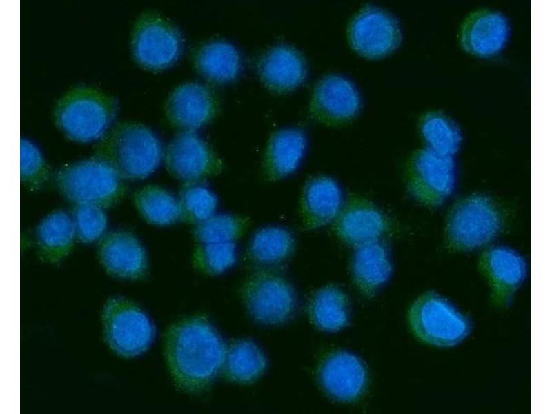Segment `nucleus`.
I'll return each instance as SVG.
<instances>
[{
  "label": "nucleus",
  "instance_id": "f257e3e1",
  "mask_svg": "<svg viewBox=\"0 0 552 414\" xmlns=\"http://www.w3.org/2000/svg\"><path fill=\"white\" fill-rule=\"evenodd\" d=\"M226 347L216 328L196 317L173 325L165 343L168 365L175 383L184 391L208 387L224 366Z\"/></svg>",
  "mask_w": 552,
  "mask_h": 414
},
{
  "label": "nucleus",
  "instance_id": "f03ea898",
  "mask_svg": "<svg viewBox=\"0 0 552 414\" xmlns=\"http://www.w3.org/2000/svg\"><path fill=\"white\" fill-rule=\"evenodd\" d=\"M409 320L419 338L437 346H455L464 339L471 329L469 319L435 293H426L413 303Z\"/></svg>",
  "mask_w": 552,
  "mask_h": 414
},
{
  "label": "nucleus",
  "instance_id": "7ed1b4c3",
  "mask_svg": "<svg viewBox=\"0 0 552 414\" xmlns=\"http://www.w3.org/2000/svg\"><path fill=\"white\" fill-rule=\"evenodd\" d=\"M102 322L107 342L124 357L144 353L155 337V327L149 317L124 297H115L106 302Z\"/></svg>",
  "mask_w": 552,
  "mask_h": 414
},
{
  "label": "nucleus",
  "instance_id": "20e7f679",
  "mask_svg": "<svg viewBox=\"0 0 552 414\" xmlns=\"http://www.w3.org/2000/svg\"><path fill=\"white\" fill-rule=\"evenodd\" d=\"M501 228V218L487 197L475 195L453 210L448 231L454 244L465 250L481 248L492 241Z\"/></svg>",
  "mask_w": 552,
  "mask_h": 414
},
{
  "label": "nucleus",
  "instance_id": "39448f33",
  "mask_svg": "<svg viewBox=\"0 0 552 414\" xmlns=\"http://www.w3.org/2000/svg\"><path fill=\"white\" fill-rule=\"evenodd\" d=\"M58 181L65 195L79 204H99L113 197L120 185L119 171L110 162L90 159L64 168Z\"/></svg>",
  "mask_w": 552,
  "mask_h": 414
},
{
  "label": "nucleus",
  "instance_id": "423d86ee",
  "mask_svg": "<svg viewBox=\"0 0 552 414\" xmlns=\"http://www.w3.org/2000/svg\"><path fill=\"white\" fill-rule=\"evenodd\" d=\"M246 306L255 320L266 325L289 321L297 306L296 293L283 277L262 273L252 277L244 288Z\"/></svg>",
  "mask_w": 552,
  "mask_h": 414
},
{
  "label": "nucleus",
  "instance_id": "0eeeda50",
  "mask_svg": "<svg viewBox=\"0 0 552 414\" xmlns=\"http://www.w3.org/2000/svg\"><path fill=\"white\" fill-rule=\"evenodd\" d=\"M455 184L456 167L453 156L437 153L428 148L417 154L410 184V191L416 200L428 205H440L452 195Z\"/></svg>",
  "mask_w": 552,
  "mask_h": 414
},
{
  "label": "nucleus",
  "instance_id": "6e6552de",
  "mask_svg": "<svg viewBox=\"0 0 552 414\" xmlns=\"http://www.w3.org/2000/svg\"><path fill=\"white\" fill-rule=\"evenodd\" d=\"M118 170L126 177L141 179L150 175L163 157L161 144L148 128L134 125L124 129L115 144Z\"/></svg>",
  "mask_w": 552,
  "mask_h": 414
},
{
  "label": "nucleus",
  "instance_id": "1a4fd4ad",
  "mask_svg": "<svg viewBox=\"0 0 552 414\" xmlns=\"http://www.w3.org/2000/svg\"><path fill=\"white\" fill-rule=\"evenodd\" d=\"M401 30L391 14L375 7L363 10L353 21L350 39L353 48L369 58L382 57L400 43Z\"/></svg>",
  "mask_w": 552,
  "mask_h": 414
},
{
  "label": "nucleus",
  "instance_id": "9d476101",
  "mask_svg": "<svg viewBox=\"0 0 552 414\" xmlns=\"http://www.w3.org/2000/svg\"><path fill=\"white\" fill-rule=\"evenodd\" d=\"M168 170L176 177L193 182L218 168L216 158L206 143L191 130L178 135L166 151Z\"/></svg>",
  "mask_w": 552,
  "mask_h": 414
},
{
  "label": "nucleus",
  "instance_id": "9b49d317",
  "mask_svg": "<svg viewBox=\"0 0 552 414\" xmlns=\"http://www.w3.org/2000/svg\"><path fill=\"white\" fill-rule=\"evenodd\" d=\"M319 380L333 399L351 402L363 393L367 380L366 367L355 355L347 351L332 354L322 364Z\"/></svg>",
  "mask_w": 552,
  "mask_h": 414
},
{
  "label": "nucleus",
  "instance_id": "f8f14e48",
  "mask_svg": "<svg viewBox=\"0 0 552 414\" xmlns=\"http://www.w3.org/2000/svg\"><path fill=\"white\" fill-rule=\"evenodd\" d=\"M511 34L506 17L497 11L483 10L472 14L464 23L460 42L468 52L480 57L497 55Z\"/></svg>",
  "mask_w": 552,
  "mask_h": 414
},
{
  "label": "nucleus",
  "instance_id": "ddd939ff",
  "mask_svg": "<svg viewBox=\"0 0 552 414\" xmlns=\"http://www.w3.org/2000/svg\"><path fill=\"white\" fill-rule=\"evenodd\" d=\"M181 39L172 28L160 22L151 21L137 32L133 42L137 60L153 70L167 68L174 63L181 52Z\"/></svg>",
  "mask_w": 552,
  "mask_h": 414
},
{
  "label": "nucleus",
  "instance_id": "4468645a",
  "mask_svg": "<svg viewBox=\"0 0 552 414\" xmlns=\"http://www.w3.org/2000/svg\"><path fill=\"white\" fill-rule=\"evenodd\" d=\"M59 122L70 139L90 142L100 139L110 123L104 104L92 97H78L68 101L61 110Z\"/></svg>",
  "mask_w": 552,
  "mask_h": 414
},
{
  "label": "nucleus",
  "instance_id": "2eb2a0df",
  "mask_svg": "<svg viewBox=\"0 0 552 414\" xmlns=\"http://www.w3.org/2000/svg\"><path fill=\"white\" fill-rule=\"evenodd\" d=\"M100 256L108 271L119 277H141L147 266L146 251L140 241L126 232H114L103 240Z\"/></svg>",
  "mask_w": 552,
  "mask_h": 414
},
{
  "label": "nucleus",
  "instance_id": "dca6fc26",
  "mask_svg": "<svg viewBox=\"0 0 552 414\" xmlns=\"http://www.w3.org/2000/svg\"><path fill=\"white\" fill-rule=\"evenodd\" d=\"M392 269L388 250L379 239L355 247L351 262L352 276L366 295H374L389 279Z\"/></svg>",
  "mask_w": 552,
  "mask_h": 414
},
{
  "label": "nucleus",
  "instance_id": "f3484780",
  "mask_svg": "<svg viewBox=\"0 0 552 414\" xmlns=\"http://www.w3.org/2000/svg\"><path fill=\"white\" fill-rule=\"evenodd\" d=\"M306 62L295 49L284 45L271 48L259 63V75L270 88L287 91L299 86L306 74Z\"/></svg>",
  "mask_w": 552,
  "mask_h": 414
},
{
  "label": "nucleus",
  "instance_id": "a211bd4d",
  "mask_svg": "<svg viewBox=\"0 0 552 414\" xmlns=\"http://www.w3.org/2000/svg\"><path fill=\"white\" fill-rule=\"evenodd\" d=\"M343 204V193L336 181L328 177L313 178L303 193L306 224L310 228H317L331 222L341 214Z\"/></svg>",
  "mask_w": 552,
  "mask_h": 414
},
{
  "label": "nucleus",
  "instance_id": "6ab92c4d",
  "mask_svg": "<svg viewBox=\"0 0 552 414\" xmlns=\"http://www.w3.org/2000/svg\"><path fill=\"white\" fill-rule=\"evenodd\" d=\"M213 101L209 90L198 83H186L175 90L168 104L175 123L188 130L200 128L213 112Z\"/></svg>",
  "mask_w": 552,
  "mask_h": 414
},
{
  "label": "nucleus",
  "instance_id": "aec40b11",
  "mask_svg": "<svg viewBox=\"0 0 552 414\" xmlns=\"http://www.w3.org/2000/svg\"><path fill=\"white\" fill-rule=\"evenodd\" d=\"M314 100L322 113L338 120L355 116L361 107L360 97L354 84L336 75L319 81L315 89Z\"/></svg>",
  "mask_w": 552,
  "mask_h": 414
},
{
  "label": "nucleus",
  "instance_id": "412c9836",
  "mask_svg": "<svg viewBox=\"0 0 552 414\" xmlns=\"http://www.w3.org/2000/svg\"><path fill=\"white\" fill-rule=\"evenodd\" d=\"M386 226V219L379 210L366 204H358L341 213L337 231L343 241L357 247L379 240Z\"/></svg>",
  "mask_w": 552,
  "mask_h": 414
},
{
  "label": "nucleus",
  "instance_id": "4be33fe9",
  "mask_svg": "<svg viewBox=\"0 0 552 414\" xmlns=\"http://www.w3.org/2000/svg\"><path fill=\"white\" fill-rule=\"evenodd\" d=\"M307 139L303 131L288 128L277 132L271 139L266 155V169L273 179L293 173L306 152Z\"/></svg>",
  "mask_w": 552,
  "mask_h": 414
},
{
  "label": "nucleus",
  "instance_id": "5701e85b",
  "mask_svg": "<svg viewBox=\"0 0 552 414\" xmlns=\"http://www.w3.org/2000/svg\"><path fill=\"white\" fill-rule=\"evenodd\" d=\"M349 300L338 287L328 286L317 290L309 305L313 323L320 329L335 332L349 322Z\"/></svg>",
  "mask_w": 552,
  "mask_h": 414
},
{
  "label": "nucleus",
  "instance_id": "b1692460",
  "mask_svg": "<svg viewBox=\"0 0 552 414\" xmlns=\"http://www.w3.org/2000/svg\"><path fill=\"white\" fill-rule=\"evenodd\" d=\"M200 72L208 79L219 83L235 79L241 68L238 50L226 41H214L201 48L197 56Z\"/></svg>",
  "mask_w": 552,
  "mask_h": 414
},
{
  "label": "nucleus",
  "instance_id": "393cba45",
  "mask_svg": "<svg viewBox=\"0 0 552 414\" xmlns=\"http://www.w3.org/2000/svg\"><path fill=\"white\" fill-rule=\"evenodd\" d=\"M486 266L497 289L502 293H511L524 281L527 265L524 257L506 246L491 249L486 256Z\"/></svg>",
  "mask_w": 552,
  "mask_h": 414
},
{
  "label": "nucleus",
  "instance_id": "a878e982",
  "mask_svg": "<svg viewBox=\"0 0 552 414\" xmlns=\"http://www.w3.org/2000/svg\"><path fill=\"white\" fill-rule=\"evenodd\" d=\"M266 358L251 340H240L226 349L223 368L229 379L248 383L257 379L266 369Z\"/></svg>",
  "mask_w": 552,
  "mask_h": 414
},
{
  "label": "nucleus",
  "instance_id": "bb28decb",
  "mask_svg": "<svg viewBox=\"0 0 552 414\" xmlns=\"http://www.w3.org/2000/svg\"><path fill=\"white\" fill-rule=\"evenodd\" d=\"M136 203L143 217L153 224L169 225L185 217L180 200L157 186H148L140 190L136 196Z\"/></svg>",
  "mask_w": 552,
  "mask_h": 414
},
{
  "label": "nucleus",
  "instance_id": "cd10ccee",
  "mask_svg": "<svg viewBox=\"0 0 552 414\" xmlns=\"http://www.w3.org/2000/svg\"><path fill=\"white\" fill-rule=\"evenodd\" d=\"M295 239L286 229L268 226L253 235L249 245L252 259L262 264H274L284 261L293 252Z\"/></svg>",
  "mask_w": 552,
  "mask_h": 414
},
{
  "label": "nucleus",
  "instance_id": "c85d7f7f",
  "mask_svg": "<svg viewBox=\"0 0 552 414\" xmlns=\"http://www.w3.org/2000/svg\"><path fill=\"white\" fill-rule=\"evenodd\" d=\"M422 133L431 150L448 156L455 154L462 142L457 125L445 115L429 114L422 124Z\"/></svg>",
  "mask_w": 552,
  "mask_h": 414
},
{
  "label": "nucleus",
  "instance_id": "c756f323",
  "mask_svg": "<svg viewBox=\"0 0 552 414\" xmlns=\"http://www.w3.org/2000/svg\"><path fill=\"white\" fill-rule=\"evenodd\" d=\"M76 235L73 218L63 211L48 215L39 224L37 235L39 242L50 249H62L68 246Z\"/></svg>",
  "mask_w": 552,
  "mask_h": 414
},
{
  "label": "nucleus",
  "instance_id": "7c9ffc66",
  "mask_svg": "<svg viewBox=\"0 0 552 414\" xmlns=\"http://www.w3.org/2000/svg\"><path fill=\"white\" fill-rule=\"evenodd\" d=\"M199 224L196 235L201 244L234 241L245 226L244 219L228 214H214Z\"/></svg>",
  "mask_w": 552,
  "mask_h": 414
},
{
  "label": "nucleus",
  "instance_id": "2f4dec72",
  "mask_svg": "<svg viewBox=\"0 0 552 414\" xmlns=\"http://www.w3.org/2000/svg\"><path fill=\"white\" fill-rule=\"evenodd\" d=\"M237 251L234 241L202 244L195 254L197 266L211 275L230 269L237 261Z\"/></svg>",
  "mask_w": 552,
  "mask_h": 414
},
{
  "label": "nucleus",
  "instance_id": "473e14b6",
  "mask_svg": "<svg viewBox=\"0 0 552 414\" xmlns=\"http://www.w3.org/2000/svg\"><path fill=\"white\" fill-rule=\"evenodd\" d=\"M180 202L184 216L200 223L215 214L218 201L215 194L206 186L191 184L182 190Z\"/></svg>",
  "mask_w": 552,
  "mask_h": 414
},
{
  "label": "nucleus",
  "instance_id": "72a5a7b5",
  "mask_svg": "<svg viewBox=\"0 0 552 414\" xmlns=\"http://www.w3.org/2000/svg\"><path fill=\"white\" fill-rule=\"evenodd\" d=\"M73 221L76 235L86 242L99 239L107 228V217L99 204H79L75 210Z\"/></svg>",
  "mask_w": 552,
  "mask_h": 414
},
{
  "label": "nucleus",
  "instance_id": "f704fd0d",
  "mask_svg": "<svg viewBox=\"0 0 552 414\" xmlns=\"http://www.w3.org/2000/svg\"><path fill=\"white\" fill-rule=\"evenodd\" d=\"M43 164L39 148L32 142L21 139L20 144V172L22 176L30 177L37 174Z\"/></svg>",
  "mask_w": 552,
  "mask_h": 414
}]
</instances>
